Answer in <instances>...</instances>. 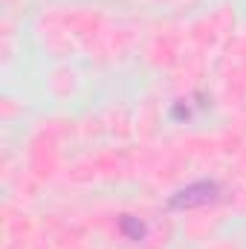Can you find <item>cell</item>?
<instances>
[{
	"instance_id": "6da1fadb",
	"label": "cell",
	"mask_w": 246,
	"mask_h": 249,
	"mask_svg": "<svg viewBox=\"0 0 246 249\" xmlns=\"http://www.w3.org/2000/svg\"><path fill=\"white\" fill-rule=\"evenodd\" d=\"M220 200V186L214 180H197L191 186L180 188L168 197V209L174 212H188V209H203Z\"/></svg>"
},
{
	"instance_id": "7a4b0ae2",
	"label": "cell",
	"mask_w": 246,
	"mask_h": 249,
	"mask_svg": "<svg viewBox=\"0 0 246 249\" xmlns=\"http://www.w3.org/2000/svg\"><path fill=\"white\" fill-rule=\"evenodd\" d=\"M119 229H122V235L127 241H142L145 235H148V229H145V223L139 220V217H130V214H124L122 223H119Z\"/></svg>"
}]
</instances>
